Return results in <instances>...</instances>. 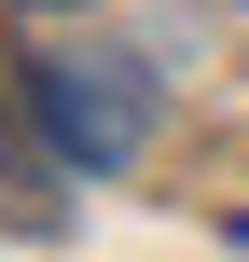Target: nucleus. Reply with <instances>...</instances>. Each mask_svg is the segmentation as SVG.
<instances>
[{
    "instance_id": "2",
    "label": "nucleus",
    "mask_w": 249,
    "mask_h": 262,
    "mask_svg": "<svg viewBox=\"0 0 249 262\" xmlns=\"http://www.w3.org/2000/svg\"><path fill=\"white\" fill-rule=\"evenodd\" d=\"M14 14H69V0H14Z\"/></svg>"
},
{
    "instance_id": "1",
    "label": "nucleus",
    "mask_w": 249,
    "mask_h": 262,
    "mask_svg": "<svg viewBox=\"0 0 249 262\" xmlns=\"http://www.w3.org/2000/svg\"><path fill=\"white\" fill-rule=\"evenodd\" d=\"M28 111H42V138H55V166H139L152 152V83L125 69V55H55V69H28Z\"/></svg>"
}]
</instances>
